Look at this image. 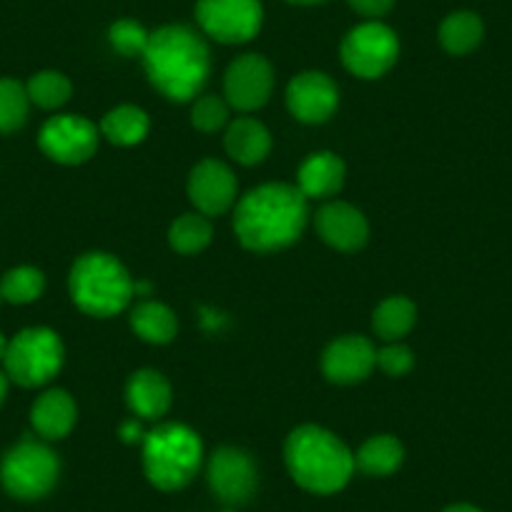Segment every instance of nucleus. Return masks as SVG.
<instances>
[{"instance_id":"bb28decb","label":"nucleus","mask_w":512,"mask_h":512,"mask_svg":"<svg viewBox=\"0 0 512 512\" xmlns=\"http://www.w3.org/2000/svg\"><path fill=\"white\" fill-rule=\"evenodd\" d=\"M31 98L16 78H0V134H13L26 123Z\"/></svg>"},{"instance_id":"4468645a","label":"nucleus","mask_w":512,"mask_h":512,"mask_svg":"<svg viewBox=\"0 0 512 512\" xmlns=\"http://www.w3.org/2000/svg\"><path fill=\"white\" fill-rule=\"evenodd\" d=\"M189 199L204 216H219L236 201V176L226 164L206 159L189 174Z\"/></svg>"},{"instance_id":"ddd939ff","label":"nucleus","mask_w":512,"mask_h":512,"mask_svg":"<svg viewBox=\"0 0 512 512\" xmlns=\"http://www.w3.org/2000/svg\"><path fill=\"white\" fill-rule=\"evenodd\" d=\"M377 367V349L362 334L339 337L324 349L322 372L334 384H357Z\"/></svg>"},{"instance_id":"2f4dec72","label":"nucleus","mask_w":512,"mask_h":512,"mask_svg":"<svg viewBox=\"0 0 512 512\" xmlns=\"http://www.w3.org/2000/svg\"><path fill=\"white\" fill-rule=\"evenodd\" d=\"M377 364L390 377H402V374H407L415 367V354H412V349L407 344L390 342L387 347L377 352Z\"/></svg>"},{"instance_id":"f3484780","label":"nucleus","mask_w":512,"mask_h":512,"mask_svg":"<svg viewBox=\"0 0 512 512\" xmlns=\"http://www.w3.org/2000/svg\"><path fill=\"white\" fill-rule=\"evenodd\" d=\"M126 402L134 415L159 420L171 407V384L156 369H139L126 384Z\"/></svg>"},{"instance_id":"412c9836","label":"nucleus","mask_w":512,"mask_h":512,"mask_svg":"<svg viewBox=\"0 0 512 512\" xmlns=\"http://www.w3.org/2000/svg\"><path fill=\"white\" fill-rule=\"evenodd\" d=\"M354 462H357V467L364 475L387 477L402 467V462H405V447L392 435L369 437L359 447L357 455H354Z\"/></svg>"},{"instance_id":"393cba45","label":"nucleus","mask_w":512,"mask_h":512,"mask_svg":"<svg viewBox=\"0 0 512 512\" xmlns=\"http://www.w3.org/2000/svg\"><path fill=\"white\" fill-rule=\"evenodd\" d=\"M417 322V307L407 297H387L374 309L372 327L384 342H400Z\"/></svg>"},{"instance_id":"f03ea898","label":"nucleus","mask_w":512,"mask_h":512,"mask_svg":"<svg viewBox=\"0 0 512 512\" xmlns=\"http://www.w3.org/2000/svg\"><path fill=\"white\" fill-rule=\"evenodd\" d=\"M149 81L171 101H191L211 71L209 46L194 28L171 23L151 33L144 53Z\"/></svg>"},{"instance_id":"a878e982","label":"nucleus","mask_w":512,"mask_h":512,"mask_svg":"<svg viewBox=\"0 0 512 512\" xmlns=\"http://www.w3.org/2000/svg\"><path fill=\"white\" fill-rule=\"evenodd\" d=\"M211 234H214V229H211L209 216L184 214L171 224L169 244L179 254H199L209 246Z\"/></svg>"},{"instance_id":"7ed1b4c3","label":"nucleus","mask_w":512,"mask_h":512,"mask_svg":"<svg viewBox=\"0 0 512 512\" xmlns=\"http://www.w3.org/2000/svg\"><path fill=\"white\" fill-rule=\"evenodd\" d=\"M284 462L292 480L314 495H334L357 470L352 450L337 435L317 425H302L287 437Z\"/></svg>"},{"instance_id":"b1692460","label":"nucleus","mask_w":512,"mask_h":512,"mask_svg":"<svg viewBox=\"0 0 512 512\" xmlns=\"http://www.w3.org/2000/svg\"><path fill=\"white\" fill-rule=\"evenodd\" d=\"M131 329L139 334L144 342L169 344L176 337V314L161 302H141L131 312Z\"/></svg>"},{"instance_id":"c756f323","label":"nucleus","mask_w":512,"mask_h":512,"mask_svg":"<svg viewBox=\"0 0 512 512\" xmlns=\"http://www.w3.org/2000/svg\"><path fill=\"white\" fill-rule=\"evenodd\" d=\"M149 38L151 33H146V28L141 26V23L131 21V18L116 21L111 26V31H108V41H111V46L126 58H134V56L144 58L146 46H149Z\"/></svg>"},{"instance_id":"f257e3e1","label":"nucleus","mask_w":512,"mask_h":512,"mask_svg":"<svg viewBox=\"0 0 512 512\" xmlns=\"http://www.w3.org/2000/svg\"><path fill=\"white\" fill-rule=\"evenodd\" d=\"M307 196L292 184H264L236 204L234 231L251 251H279L294 244L307 226Z\"/></svg>"},{"instance_id":"9d476101","label":"nucleus","mask_w":512,"mask_h":512,"mask_svg":"<svg viewBox=\"0 0 512 512\" xmlns=\"http://www.w3.org/2000/svg\"><path fill=\"white\" fill-rule=\"evenodd\" d=\"M38 146L56 164H83L96 154L98 128L88 118L63 113V116H53L43 123Z\"/></svg>"},{"instance_id":"ea45409f","label":"nucleus","mask_w":512,"mask_h":512,"mask_svg":"<svg viewBox=\"0 0 512 512\" xmlns=\"http://www.w3.org/2000/svg\"><path fill=\"white\" fill-rule=\"evenodd\" d=\"M0 302H3V297H0Z\"/></svg>"},{"instance_id":"e433bc0d","label":"nucleus","mask_w":512,"mask_h":512,"mask_svg":"<svg viewBox=\"0 0 512 512\" xmlns=\"http://www.w3.org/2000/svg\"><path fill=\"white\" fill-rule=\"evenodd\" d=\"M6 352H8V339L3 337V332H0V362L6 359Z\"/></svg>"},{"instance_id":"f704fd0d","label":"nucleus","mask_w":512,"mask_h":512,"mask_svg":"<svg viewBox=\"0 0 512 512\" xmlns=\"http://www.w3.org/2000/svg\"><path fill=\"white\" fill-rule=\"evenodd\" d=\"M442 512H482L477 505H470V502H455V505L445 507Z\"/></svg>"},{"instance_id":"dca6fc26","label":"nucleus","mask_w":512,"mask_h":512,"mask_svg":"<svg viewBox=\"0 0 512 512\" xmlns=\"http://www.w3.org/2000/svg\"><path fill=\"white\" fill-rule=\"evenodd\" d=\"M317 231L329 246L339 251H357L367 244L369 224L362 211L344 201H332L317 214Z\"/></svg>"},{"instance_id":"aec40b11","label":"nucleus","mask_w":512,"mask_h":512,"mask_svg":"<svg viewBox=\"0 0 512 512\" xmlns=\"http://www.w3.org/2000/svg\"><path fill=\"white\" fill-rule=\"evenodd\" d=\"M226 154L244 166L262 164L272 151V136L256 118H236L224 136Z\"/></svg>"},{"instance_id":"c85d7f7f","label":"nucleus","mask_w":512,"mask_h":512,"mask_svg":"<svg viewBox=\"0 0 512 512\" xmlns=\"http://www.w3.org/2000/svg\"><path fill=\"white\" fill-rule=\"evenodd\" d=\"M28 98L31 103H36L38 108H46V111H53V108H61L63 103L71 98V81H68L63 73L58 71H41L28 81L26 86Z\"/></svg>"},{"instance_id":"58836bf2","label":"nucleus","mask_w":512,"mask_h":512,"mask_svg":"<svg viewBox=\"0 0 512 512\" xmlns=\"http://www.w3.org/2000/svg\"><path fill=\"white\" fill-rule=\"evenodd\" d=\"M224 512H236V510H224Z\"/></svg>"},{"instance_id":"4be33fe9","label":"nucleus","mask_w":512,"mask_h":512,"mask_svg":"<svg viewBox=\"0 0 512 512\" xmlns=\"http://www.w3.org/2000/svg\"><path fill=\"white\" fill-rule=\"evenodd\" d=\"M151 121L144 108L118 106L108 111L101 121V134L116 146H136L149 136Z\"/></svg>"},{"instance_id":"2eb2a0df","label":"nucleus","mask_w":512,"mask_h":512,"mask_svg":"<svg viewBox=\"0 0 512 512\" xmlns=\"http://www.w3.org/2000/svg\"><path fill=\"white\" fill-rule=\"evenodd\" d=\"M287 106L297 121L324 123L339 106L337 83L327 73H299L287 88Z\"/></svg>"},{"instance_id":"72a5a7b5","label":"nucleus","mask_w":512,"mask_h":512,"mask_svg":"<svg viewBox=\"0 0 512 512\" xmlns=\"http://www.w3.org/2000/svg\"><path fill=\"white\" fill-rule=\"evenodd\" d=\"M121 437H123V442H128V445H134V442L144 440V435H141V427L136 425V420L123 422V425H121Z\"/></svg>"},{"instance_id":"5701e85b","label":"nucleus","mask_w":512,"mask_h":512,"mask_svg":"<svg viewBox=\"0 0 512 512\" xmlns=\"http://www.w3.org/2000/svg\"><path fill=\"white\" fill-rule=\"evenodd\" d=\"M485 36L482 18L472 11H457L442 21L440 26V43L452 56H467L475 51Z\"/></svg>"},{"instance_id":"a211bd4d","label":"nucleus","mask_w":512,"mask_h":512,"mask_svg":"<svg viewBox=\"0 0 512 512\" xmlns=\"http://www.w3.org/2000/svg\"><path fill=\"white\" fill-rule=\"evenodd\" d=\"M78 410L73 397L66 390H48L36 400L31 410L33 430L43 440H61L76 427Z\"/></svg>"},{"instance_id":"cd10ccee","label":"nucleus","mask_w":512,"mask_h":512,"mask_svg":"<svg viewBox=\"0 0 512 512\" xmlns=\"http://www.w3.org/2000/svg\"><path fill=\"white\" fill-rule=\"evenodd\" d=\"M46 289V277L36 267H16L0 279V297L11 304H31Z\"/></svg>"},{"instance_id":"c9c22d12","label":"nucleus","mask_w":512,"mask_h":512,"mask_svg":"<svg viewBox=\"0 0 512 512\" xmlns=\"http://www.w3.org/2000/svg\"><path fill=\"white\" fill-rule=\"evenodd\" d=\"M6 395H8V374L0 372V405H3Z\"/></svg>"},{"instance_id":"6e6552de","label":"nucleus","mask_w":512,"mask_h":512,"mask_svg":"<svg viewBox=\"0 0 512 512\" xmlns=\"http://www.w3.org/2000/svg\"><path fill=\"white\" fill-rule=\"evenodd\" d=\"M400 56V38L390 26L379 21H367L352 28L342 41V63L349 73L359 78L384 76Z\"/></svg>"},{"instance_id":"0eeeda50","label":"nucleus","mask_w":512,"mask_h":512,"mask_svg":"<svg viewBox=\"0 0 512 512\" xmlns=\"http://www.w3.org/2000/svg\"><path fill=\"white\" fill-rule=\"evenodd\" d=\"M63 342L53 329L31 327L18 332L8 342L6 364L8 379L21 387H43L51 382L63 367Z\"/></svg>"},{"instance_id":"39448f33","label":"nucleus","mask_w":512,"mask_h":512,"mask_svg":"<svg viewBox=\"0 0 512 512\" xmlns=\"http://www.w3.org/2000/svg\"><path fill=\"white\" fill-rule=\"evenodd\" d=\"M204 445L191 427L166 422L144 437V472L161 492L184 490L201 470Z\"/></svg>"},{"instance_id":"9b49d317","label":"nucleus","mask_w":512,"mask_h":512,"mask_svg":"<svg viewBox=\"0 0 512 512\" xmlns=\"http://www.w3.org/2000/svg\"><path fill=\"white\" fill-rule=\"evenodd\" d=\"M209 487L214 497H219L224 505L239 507L254 497L259 485V472H256L254 457L241 447H219L209 457L206 467Z\"/></svg>"},{"instance_id":"f8f14e48","label":"nucleus","mask_w":512,"mask_h":512,"mask_svg":"<svg viewBox=\"0 0 512 512\" xmlns=\"http://www.w3.org/2000/svg\"><path fill=\"white\" fill-rule=\"evenodd\" d=\"M274 88L272 63L259 53L239 56L224 76L226 103L239 111H256L269 101Z\"/></svg>"},{"instance_id":"1a4fd4ad","label":"nucleus","mask_w":512,"mask_h":512,"mask_svg":"<svg viewBox=\"0 0 512 512\" xmlns=\"http://www.w3.org/2000/svg\"><path fill=\"white\" fill-rule=\"evenodd\" d=\"M259 0H199L196 21L201 31L219 43H246L262 28Z\"/></svg>"},{"instance_id":"6ab92c4d","label":"nucleus","mask_w":512,"mask_h":512,"mask_svg":"<svg viewBox=\"0 0 512 512\" xmlns=\"http://www.w3.org/2000/svg\"><path fill=\"white\" fill-rule=\"evenodd\" d=\"M344 184V161L332 151H317L299 166L297 186L307 199H329Z\"/></svg>"},{"instance_id":"7c9ffc66","label":"nucleus","mask_w":512,"mask_h":512,"mask_svg":"<svg viewBox=\"0 0 512 512\" xmlns=\"http://www.w3.org/2000/svg\"><path fill=\"white\" fill-rule=\"evenodd\" d=\"M191 123L204 134H214L229 123V103L219 96L196 98L194 108H191Z\"/></svg>"},{"instance_id":"423d86ee","label":"nucleus","mask_w":512,"mask_h":512,"mask_svg":"<svg viewBox=\"0 0 512 512\" xmlns=\"http://www.w3.org/2000/svg\"><path fill=\"white\" fill-rule=\"evenodd\" d=\"M61 462L38 440H21L0 460V485L16 500H41L56 487Z\"/></svg>"},{"instance_id":"473e14b6","label":"nucleus","mask_w":512,"mask_h":512,"mask_svg":"<svg viewBox=\"0 0 512 512\" xmlns=\"http://www.w3.org/2000/svg\"><path fill=\"white\" fill-rule=\"evenodd\" d=\"M347 3L359 13V16L367 18L384 16V13H390L392 6H395V0H347Z\"/></svg>"},{"instance_id":"20e7f679","label":"nucleus","mask_w":512,"mask_h":512,"mask_svg":"<svg viewBox=\"0 0 512 512\" xmlns=\"http://www.w3.org/2000/svg\"><path fill=\"white\" fill-rule=\"evenodd\" d=\"M71 299L81 312L91 317H113L134 299V279L116 256L91 251L83 254L68 277Z\"/></svg>"},{"instance_id":"4c0bfd02","label":"nucleus","mask_w":512,"mask_h":512,"mask_svg":"<svg viewBox=\"0 0 512 512\" xmlns=\"http://www.w3.org/2000/svg\"><path fill=\"white\" fill-rule=\"evenodd\" d=\"M289 3H297V6H314V3H324V0H289Z\"/></svg>"}]
</instances>
